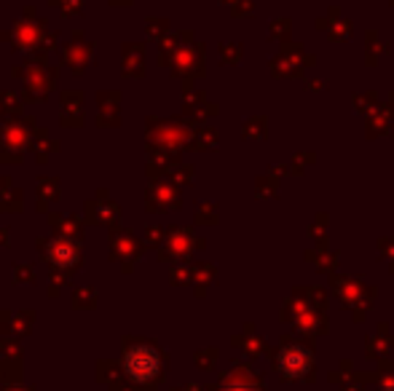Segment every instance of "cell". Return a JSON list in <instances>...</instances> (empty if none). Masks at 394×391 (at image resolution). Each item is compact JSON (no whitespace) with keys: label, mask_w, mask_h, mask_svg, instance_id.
<instances>
[{"label":"cell","mask_w":394,"mask_h":391,"mask_svg":"<svg viewBox=\"0 0 394 391\" xmlns=\"http://www.w3.org/2000/svg\"><path fill=\"white\" fill-rule=\"evenodd\" d=\"M126 370L135 380H151L158 370V357L153 348H132L126 354Z\"/></svg>","instance_id":"1"}]
</instances>
